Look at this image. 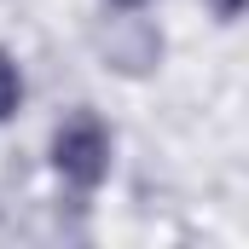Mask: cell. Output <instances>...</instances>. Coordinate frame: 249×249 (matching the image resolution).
I'll return each mask as SVG.
<instances>
[{"instance_id": "cell-1", "label": "cell", "mask_w": 249, "mask_h": 249, "mask_svg": "<svg viewBox=\"0 0 249 249\" xmlns=\"http://www.w3.org/2000/svg\"><path fill=\"white\" fill-rule=\"evenodd\" d=\"M53 162H58V174L75 191L105 186V174H110V127L99 122L93 110H75V116L53 133Z\"/></svg>"}, {"instance_id": "cell-2", "label": "cell", "mask_w": 249, "mask_h": 249, "mask_svg": "<svg viewBox=\"0 0 249 249\" xmlns=\"http://www.w3.org/2000/svg\"><path fill=\"white\" fill-rule=\"evenodd\" d=\"M99 53H105L110 70H122V75H151L162 64V35L145 18H116L110 29H99Z\"/></svg>"}, {"instance_id": "cell-3", "label": "cell", "mask_w": 249, "mask_h": 249, "mask_svg": "<svg viewBox=\"0 0 249 249\" xmlns=\"http://www.w3.org/2000/svg\"><path fill=\"white\" fill-rule=\"evenodd\" d=\"M18 105H23V75H18L12 53H0V122L18 116Z\"/></svg>"}, {"instance_id": "cell-4", "label": "cell", "mask_w": 249, "mask_h": 249, "mask_svg": "<svg viewBox=\"0 0 249 249\" xmlns=\"http://www.w3.org/2000/svg\"><path fill=\"white\" fill-rule=\"evenodd\" d=\"M209 12H214V18H220V23H232V18H238V12H244V0H209Z\"/></svg>"}, {"instance_id": "cell-5", "label": "cell", "mask_w": 249, "mask_h": 249, "mask_svg": "<svg viewBox=\"0 0 249 249\" xmlns=\"http://www.w3.org/2000/svg\"><path fill=\"white\" fill-rule=\"evenodd\" d=\"M116 12H139V6H151V0H110Z\"/></svg>"}]
</instances>
